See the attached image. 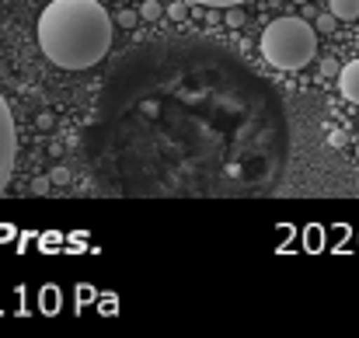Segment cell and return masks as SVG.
Segmentation results:
<instances>
[{
  "mask_svg": "<svg viewBox=\"0 0 359 338\" xmlns=\"http://www.w3.org/2000/svg\"><path fill=\"white\" fill-rule=\"evenodd\" d=\"M39 49L63 70H88L112 49V14L98 0H53L39 14Z\"/></svg>",
  "mask_w": 359,
  "mask_h": 338,
  "instance_id": "6da1fadb",
  "label": "cell"
},
{
  "mask_svg": "<svg viewBox=\"0 0 359 338\" xmlns=\"http://www.w3.org/2000/svg\"><path fill=\"white\" fill-rule=\"evenodd\" d=\"M161 14H164V7H161L157 0H147V4L140 7V18H150V21H157Z\"/></svg>",
  "mask_w": 359,
  "mask_h": 338,
  "instance_id": "52a82bcc",
  "label": "cell"
},
{
  "mask_svg": "<svg viewBox=\"0 0 359 338\" xmlns=\"http://www.w3.org/2000/svg\"><path fill=\"white\" fill-rule=\"evenodd\" d=\"M192 4H203V7H238L244 0H192Z\"/></svg>",
  "mask_w": 359,
  "mask_h": 338,
  "instance_id": "9c48e42d",
  "label": "cell"
},
{
  "mask_svg": "<svg viewBox=\"0 0 359 338\" xmlns=\"http://www.w3.org/2000/svg\"><path fill=\"white\" fill-rule=\"evenodd\" d=\"M227 25H231V28H238L241 25V14L234 11V7H231V14H227Z\"/></svg>",
  "mask_w": 359,
  "mask_h": 338,
  "instance_id": "30bf717a",
  "label": "cell"
},
{
  "mask_svg": "<svg viewBox=\"0 0 359 338\" xmlns=\"http://www.w3.org/2000/svg\"><path fill=\"white\" fill-rule=\"evenodd\" d=\"M14 161H18V129H14V115L11 105L0 95V196L14 175Z\"/></svg>",
  "mask_w": 359,
  "mask_h": 338,
  "instance_id": "3957f363",
  "label": "cell"
},
{
  "mask_svg": "<svg viewBox=\"0 0 359 338\" xmlns=\"http://www.w3.org/2000/svg\"><path fill=\"white\" fill-rule=\"evenodd\" d=\"M335 25H339V18L328 11V14H318V21H314V32H325V35H332V32H335Z\"/></svg>",
  "mask_w": 359,
  "mask_h": 338,
  "instance_id": "8992f818",
  "label": "cell"
},
{
  "mask_svg": "<svg viewBox=\"0 0 359 338\" xmlns=\"http://www.w3.org/2000/svg\"><path fill=\"white\" fill-rule=\"evenodd\" d=\"M297 4H307V0H297Z\"/></svg>",
  "mask_w": 359,
  "mask_h": 338,
  "instance_id": "8fae6325",
  "label": "cell"
},
{
  "mask_svg": "<svg viewBox=\"0 0 359 338\" xmlns=\"http://www.w3.org/2000/svg\"><path fill=\"white\" fill-rule=\"evenodd\" d=\"M339 91H342L353 105H359V60L346 63V67L339 70Z\"/></svg>",
  "mask_w": 359,
  "mask_h": 338,
  "instance_id": "277c9868",
  "label": "cell"
},
{
  "mask_svg": "<svg viewBox=\"0 0 359 338\" xmlns=\"http://www.w3.org/2000/svg\"><path fill=\"white\" fill-rule=\"evenodd\" d=\"M318 53V32L304 18H276L262 32V56L279 70H304Z\"/></svg>",
  "mask_w": 359,
  "mask_h": 338,
  "instance_id": "7a4b0ae2",
  "label": "cell"
},
{
  "mask_svg": "<svg viewBox=\"0 0 359 338\" xmlns=\"http://www.w3.org/2000/svg\"><path fill=\"white\" fill-rule=\"evenodd\" d=\"M332 14L339 21H353L359 18V0H332Z\"/></svg>",
  "mask_w": 359,
  "mask_h": 338,
  "instance_id": "5b68a950",
  "label": "cell"
},
{
  "mask_svg": "<svg viewBox=\"0 0 359 338\" xmlns=\"http://www.w3.org/2000/svg\"><path fill=\"white\" fill-rule=\"evenodd\" d=\"M356 154H359V147H356Z\"/></svg>",
  "mask_w": 359,
  "mask_h": 338,
  "instance_id": "7c38bea8",
  "label": "cell"
},
{
  "mask_svg": "<svg viewBox=\"0 0 359 338\" xmlns=\"http://www.w3.org/2000/svg\"><path fill=\"white\" fill-rule=\"evenodd\" d=\"M168 18H175V21H185V18H189V7L178 0V4H171V7H168Z\"/></svg>",
  "mask_w": 359,
  "mask_h": 338,
  "instance_id": "ba28073f",
  "label": "cell"
}]
</instances>
